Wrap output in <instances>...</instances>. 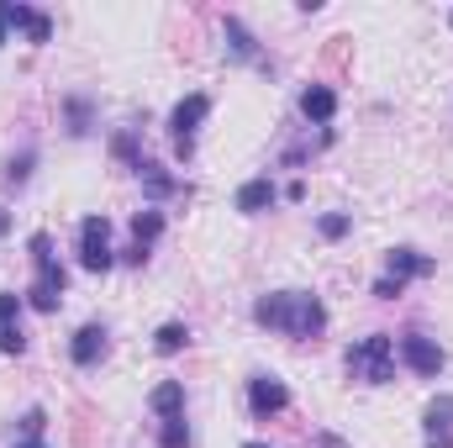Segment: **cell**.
<instances>
[{"mask_svg":"<svg viewBox=\"0 0 453 448\" xmlns=\"http://www.w3.org/2000/svg\"><path fill=\"white\" fill-rule=\"evenodd\" d=\"M137 180H142V190L153 196V201H169V196H180L185 185L174 180V174H164V164H153V158H142L137 164Z\"/></svg>","mask_w":453,"mask_h":448,"instance_id":"cell-15","label":"cell"},{"mask_svg":"<svg viewBox=\"0 0 453 448\" xmlns=\"http://www.w3.org/2000/svg\"><path fill=\"white\" fill-rule=\"evenodd\" d=\"M111 153L121 158V164H132V169L142 164V153H137V137H132V132H116V137H111Z\"/></svg>","mask_w":453,"mask_h":448,"instance_id":"cell-23","label":"cell"},{"mask_svg":"<svg viewBox=\"0 0 453 448\" xmlns=\"http://www.w3.org/2000/svg\"><path fill=\"white\" fill-rule=\"evenodd\" d=\"M206 116H211V96H185V101L169 112V137H174V153H180V158L196 153V132H201Z\"/></svg>","mask_w":453,"mask_h":448,"instance_id":"cell-4","label":"cell"},{"mask_svg":"<svg viewBox=\"0 0 453 448\" xmlns=\"http://www.w3.org/2000/svg\"><path fill=\"white\" fill-rule=\"evenodd\" d=\"M27 253H32V269H37L27 301H32L37 312H58L69 274H64V264H58V253H53V237H48V232H32V237H27Z\"/></svg>","mask_w":453,"mask_h":448,"instance_id":"cell-2","label":"cell"},{"mask_svg":"<svg viewBox=\"0 0 453 448\" xmlns=\"http://www.w3.org/2000/svg\"><path fill=\"white\" fill-rule=\"evenodd\" d=\"M5 32H11V0H0V42H5Z\"/></svg>","mask_w":453,"mask_h":448,"instance_id":"cell-28","label":"cell"},{"mask_svg":"<svg viewBox=\"0 0 453 448\" xmlns=\"http://www.w3.org/2000/svg\"><path fill=\"white\" fill-rule=\"evenodd\" d=\"M274 201H280V190H274L269 174H258V180H248V185L237 190V212H248V217H253V212H269Z\"/></svg>","mask_w":453,"mask_h":448,"instance_id":"cell-16","label":"cell"},{"mask_svg":"<svg viewBox=\"0 0 453 448\" xmlns=\"http://www.w3.org/2000/svg\"><path fill=\"white\" fill-rule=\"evenodd\" d=\"M42 428H48V412H42V406H32V412L21 417V433H27V438H42Z\"/></svg>","mask_w":453,"mask_h":448,"instance_id":"cell-25","label":"cell"},{"mask_svg":"<svg viewBox=\"0 0 453 448\" xmlns=\"http://www.w3.org/2000/svg\"><path fill=\"white\" fill-rule=\"evenodd\" d=\"M158 448H190V428H185V417H169V422L158 428Z\"/></svg>","mask_w":453,"mask_h":448,"instance_id":"cell-22","label":"cell"},{"mask_svg":"<svg viewBox=\"0 0 453 448\" xmlns=\"http://www.w3.org/2000/svg\"><path fill=\"white\" fill-rule=\"evenodd\" d=\"M69 359H74L80 369L101 364V359H106V328H96V322H90V328H80V333H74V343H69Z\"/></svg>","mask_w":453,"mask_h":448,"instance_id":"cell-13","label":"cell"},{"mask_svg":"<svg viewBox=\"0 0 453 448\" xmlns=\"http://www.w3.org/2000/svg\"><path fill=\"white\" fill-rule=\"evenodd\" d=\"M401 290H406V285H395L390 274H380V280H374V296H380V301H395Z\"/></svg>","mask_w":453,"mask_h":448,"instance_id":"cell-26","label":"cell"},{"mask_svg":"<svg viewBox=\"0 0 453 448\" xmlns=\"http://www.w3.org/2000/svg\"><path fill=\"white\" fill-rule=\"evenodd\" d=\"M32 164H37V153H32V148H27V153H11V158H5V185H11V190H21V185L32 180Z\"/></svg>","mask_w":453,"mask_h":448,"instance_id":"cell-19","label":"cell"},{"mask_svg":"<svg viewBox=\"0 0 453 448\" xmlns=\"http://www.w3.org/2000/svg\"><path fill=\"white\" fill-rule=\"evenodd\" d=\"M395 353H401V364H406L411 375H427V380H433V375L443 369V348H438L433 337H422V333H406Z\"/></svg>","mask_w":453,"mask_h":448,"instance_id":"cell-7","label":"cell"},{"mask_svg":"<svg viewBox=\"0 0 453 448\" xmlns=\"http://www.w3.org/2000/svg\"><path fill=\"white\" fill-rule=\"evenodd\" d=\"M285 406H290L285 380H274V375H253V380H248V412H253V417H280Z\"/></svg>","mask_w":453,"mask_h":448,"instance_id":"cell-6","label":"cell"},{"mask_svg":"<svg viewBox=\"0 0 453 448\" xmlns=\"http://www.w3.org/2000/svg\"><path fill=\"white\" fill-rule=\"evenodd\" d=\"M348 375L364 385H390L395 380V337L369 333L348 348Z\"/></svg>","mask_w":453,"mask_h":448,"instance_id":"cell-3","label":"cell"},{"mask_svg":"<svg viewBox=\"0 0 453 448\" xmlns=\"http://www.w3.org/2000/svg\"><path fill=\"white\" fill-rule=\"evenodd\" d=\"M5 227H11V212H0V237H5Z\"/></svg>","mask_w":453,"mask_h":448,"instance_id":"cell-30","label":"cell"},{"mask_svg":"<svg viewBox=\"0 0 453 448\" xmlns=\"http://www.w3.org/2000/svg\"><path fill=\"white\" fill-rule=\"evenodd\" d=\"M222 37H226V53H232L237 64H264V69H269V58L258 53V37H253L237 16H226V21H222Z\"/></svg>","mask_w":453,"mask_h":448,"instance_id":"cell-11","label":"cell"},{"mask_svg":"<svg viewBox=\"0 0 453 448\" xmlns=\"http://www.w3.org/2000/svg\"><path fill=\"white\" fill-rule=\"evenodd\" d=\"M449 21H453V16H449Z\"/></svg>","mask_w":453,"mask_h":448,"instance_id":"cell-32","label":"cell"},{"mask_svg":"<svg viewBox=\"0 0 453 448\" xmlns=\"http://www.w3.org/2000/svg\"><path fill=\"white\" fill-rule=\"evenodd\" d=\"M422 438H427V448H453V396H433L427 401Z\"/></svg>","mask_w":453,"mask_h":448,"instance_id":"cell-8","label":"cell"},{"mask_svg":"<svg viewBox=\"0 0 453 448\" xmlns=\"http://www.w3.org/2000/svg\"><path fill=\"white\" fill-rule=\"evenodd\" d=\"M64 112H69V137H85V132H90V101H85V96H69Z\"/></svg>","mask_w":453,"mask_h":448,"instance_id":"cell-21","label":"cell"},{"mask_svg":"<svg viewBox=\"0 0 453 448\" xmlns=\"http://www.w3.org/2000/svg\"><path fill=\"white\" fill-rule=\"evenodd\" d=\"M121 264H132V269H142V264H148V248H142V243H132V248L121 253Z\"/></svg>","mask_w":453,"mask_h":448,"instance_id":"cell-27","label":"cell"},{"mask_svg":"<svg viewBox=\"0 0 453 448\" xmlns=\"http://www.w3.org/2000/svg\"><path fill=\"white\" fill-rule=\"evenodd\" d=\"M438 269V259H427V253H417V248H390L385 253V274L395 280V285H406V280H427Z\"/></svg>","mask_w":453,"mask_h":448,"instance_id":"cell-10","label":"cell"},{"mask_svg":"<svg viewBox=\"0 0 453 448\" xmlns=\"http://www.w3.org/2000/svg\"><path fill=\"white\" fill-rule=\"evenodd\" d=\"M80 264H85L90 274H106L116 264L111 222H106V217H85V222H80Z\"/></svg>","mask_w":453,"mask_h":448,"instance_id":"cell-5","label":"cell"},{"mask_svg":"<svg viewBox=\"0 0 453 448\" xmlns=\"http://www.w3.org/2000/svg\"><path fill=\"white\" fill-rule=\"evenodd\" d=\"M253 322L274 328V333H285V337H317L327 328V306L311 290H274V296L253 301Z\"/></svg>","mask_w":453,"mask_h":448,"instance_id":"cell-1","label":"cell"},{"mask_svg":"<svg viewBox=\"0 0 453 448\" xmlns=\"http://www.w3.org/2000/svg\"><path fill=\"white\" fill-rule=\"evenodd\" d=\"M158 232H164V212H158V206H148V212H137V217H132V243H142V248H148Z\"/></svg>","mask_w":453,"mask_h":448,"instance_id":"cell-18","label":"cell"},{"mask_svg":"<svg viewBox=\"0 0 453 448\" xmlns=\"http://www.w3.org/2000/svg\"><path fill=\"white\" fill-rule=\"evenodd\" d=\"M322 237H348V227H353V217H342V212H333V217H322Z\"/></svg>","mask_w":453,"mask_h":448,"instance_id":"cell-24","label":"cell"},{"mask_svg":"<svg viewBox=\"0 0 453 448\" xmlns=\"http://www.w3.org/2000/svg\"><path fill=\"white\" fill-rule=\"evenodd\" d=\"M301 116L317 121V127H327V121L338 116V90H333V85H306V90H301Z\"/></svg>","mask_w":453,"mask_h":448,"instance_id":"cell-12","label":"cell"},{"mask_svg":"<svg viewBox=\"0 0 453 448\" xmlns=\"http://www.w3.org/2000/svg\"><path fill=\"white\" fill-rule=\"evenodd\" d=\"M0 353H27V333H21V296L0 290Z\"/></svg>","mask_w":453,"mask_h":448,"instance_id":"cell-9","label":"cell"},{"mask_svg":"<svg viewBox=\"0 0 453 448\" xmlns=\"http://www.w3.org/2000/svg\"><path fill=\"white\" fill-rule=\"evenodd\" d=\"M16 448H48V444H42V438H21Z\"/></svg>","mask_w":453,"mask_h":448,"instance_id":"cell-29","label":"cell"},{"mask_svg":"<svg viewBox=\"0 0 453 448\" xmlns=\"http://www.w3.org/2000/svg\"><path fill=\"white\" fill-rule=\"evenodd\" d=\"M185 343H190V328H185V322H164V328L153 333V348H158V353H180Z\"/></svg>","mask_w":453,"mask_h":448,"instance_id":"cell-20","label":"cell"},{"mask_svg":"<svg viewBox=\"0 0 453 448\" xmlns=\"http://www.w3.org/2000/svg\"><path fill=\"white\" fill-rule=\"evenodd\" d=\"M148 406H153L164 422H169V417H185V385H180V380H164V385H153Z\"/></svg>","mask_w":453,"mask_h":448,"instance_id":"cell-17","label":"cell"},{"mask_svg":"<svg viewBox=\"0 0 453 448\" xmlns=\"http://www.w3.org/2000/svg\"><path fill=\"white\" fill-rule=\"evenodd\" d=\"M242 448H269V444H242Z\"/></svg>","mask_w":453,"mask_h":448,"instance_id":"cell-31","label":"cell"},{"mask_svg":"<svg viewBox=\"0 0 453 448\" xmlns=\"http://www.w3.org/2000/svg\"><path fill=\"white\" fill-rule=\"evenodd\" d=\"M11 27H21L27 42H48V37H53V16H48V11H32V5H21V0H11Z\"/></svg>","mask_w":453,"mask_h":448,"instance_id":"cell-14","label":"cell"}]
</instances>
